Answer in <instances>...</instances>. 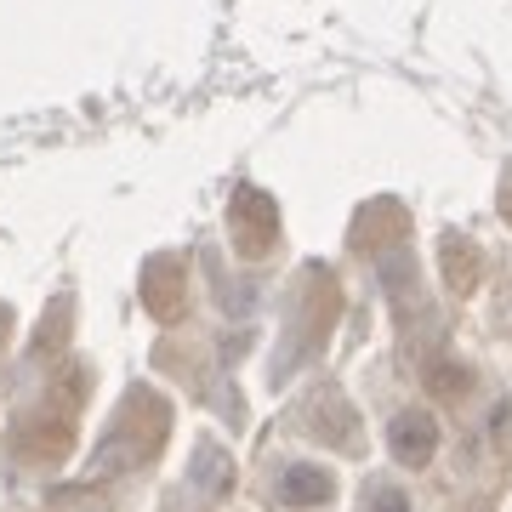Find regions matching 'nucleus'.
I'll return each mask as SVG.
<instances>
[{"mask_svg": "<svg viewBox=\"0 0 512 512\" xmlns=\"http://www.w3.org/2000/svg\"><path fill=\"white\" fill-rule=\"evenodd\" d=\"M433 444H439V427L427 410H404L393 427H387V450L404 461V467H421V461H433Z\"/></svg>", "mask_w": 512, "mask_h": 512, "instance_id": "obj_1", "label": "nucleus"}, {"mask_svg": "<svg viewBox=\"0 0 512 512\" xmlns=\"http://www.w3.org/2000/svg\"><path fill=\"white\" fill-rule=\"evenodd\" d=\"M330 495H336V484H330V473L325 467H313V461H296V467H285L279 473V501L285 507H325Z\"/></svg>", "mask_w": 512, "mask_h": 512, "instance_id": "obj_2", "label": "nucleus"}, {"mask_svg": "<svg viewBox=\"0 0 512 512\" xmlns=\"http://www.w3.org/2000/svg\"><path fill=\"white\" fill-rule=\"evenodd\" d=\"M365 512H410V501H404V490H393V484H370Z\"/></svg>", "mask_w": 512, "mask_h": 512, "instance_id": "obj_3", "label": "nucleus"}]
</instances>
